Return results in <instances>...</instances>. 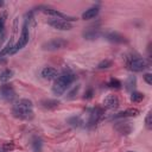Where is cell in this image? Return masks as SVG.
I'll return each instance as SVG.
<instances>
[{"instance_id": "1", "label": "cell", "mask_w": 152, "mask_h": 152, "mask_svg": "<svg viewBox=\"0 0 152 152\" xmlns=\"http://www.w3.org/2000/svg\"><path fill=\"white\" fill-rule=\"evenodd\" d=\"M12 114L21 120H31L33 118V104L28 99H21L13 104Z\"/></svg>"}, {"instance_id": "2", "label": "cell", "mask_w": 152, "mask_h": 152, "mask_svg": "<svg viewBox=\"0 0 152 152\" xmlns=\"http://www.w3.org/2000/svg\"><path fill=\"white\" fill-rule=\"evenodd\" d=\"M74 81H75V75H74L71 71H68V70L63 71V72L56 78V81H55V83H53V86H52V91H53V94L57 95V96L62 95V94L70 87V84H71Z\"/></svg>"}, {"instance_id": "3", "label": "cell", "mask_w": 152, "mask_h": 152, "mask_svg": "<svg viewBox=\"0 0 152 152\" xmlns=\"http://www.w3.org/2000/svg\"><path fill=\"white\" fill-rule=\"evenodd\" d=\"M28 39H30V32H28V25L26 23H24L23 25V28H21V33H20V37L18 39V42L14 44L13 49L11 50L10 55H13L15 52H18L19 50H21L23 48L26 46V44L28 43Z\"/></svg>"}, {"instance_id": "4", "label": "cell", "mask_w": 152, "mask_h": 152, "mask_svg": "<svg viewBox=\"0 0 152 152\" xmlns=\"http://www.w3.org/2000/svg\"><path fill=\"white\" fill-rule=\"evenodd\" d=\"M37 10L42 11V12H43V13H45V14L53 15V17H56V18H58V19H62V20H64V21H68V23H69V21H74V20H76V18H75V17H71V15L64 14V13H62V12H59V11L55 10V8L48 7V6H38V7H37Z\"/></svg>"}, {"instance_id": "5", "label": "cell", "mask_w": 152, "mask_h": 152, "mask_svg": "<svg viewBox=\"0 0 152 152\" xmlns=\"http://www.w3.org/2000/svg\"><path fill=\"white\" fill-rule=\"evenodd\" d=\"M68 45V42L63 38H55V39H51L49 42H45L42 48L44 50H48V51H56V50H61V49H64L65 46Z\"/></svg>"}, {"instance_id": "6", "label": "cell", "mask_w": 152, "mask_h": 152, "mask_svg": "<svg viewBox=\"0 0 152 152\" xmlns=\"http://www.w3.org/2000/svg\"><path fill=\"white\" fill-rule=\"evenodd\" d=\"M128 65H129V69H131L132 71H135V72L144 71L146 68H148V66H147L148 64H147L146 59H144L142 57H134V58H132V59L129 61Z\"/></svg>"}, {"instance_id": "7", "label": "cell", "mask_w": 152, "mask_h": 152, "mask_svg": "<svg viewBox=\"0 0 152 152\" xmlns=\"http://www.w3.org/2000/svg\"><path fill=\"white\" fill-rule=\"evenodd\" d=\"M102 36H103L107 40H109V42H112V43H116V44L127 43V39H126L122 34H120L119 32H116V31H110V30H109V31L103 32Z\"/></svg>"}, {"instance_id": "8", "label": "cell", "mask_w": 152, "mask_h": 152, "mask_svg": "<svg viewBox=\"0 0 152 152\" xmlns=\"http://www.w3.org/2000/svg\"><path fill=\"white\" fill-rule=\"evenodd\" d=\"M0 97L6 101H12L15 99V90L11 84H2L0 86Z\"/></svg>"}, {"instance_id": "9", "label": "cell", "mask_w": 152, "mask_h": 152, "mask_svg": "<svg viewBox=\"0 0 152 152\" xmlns=\"http://www.w3.org/2000/svg\"><path fill=\"white\" fill-rule=\"evenodd\" d=\"M103 115V109L100 107H94L89 109V120H88V126H94L99 122V120Z\"/></svg>"}, {"instance_id": "10", "label": "cell", "mask_w": 152, "mask_h": 152, "mask_svg": "<svg viewBox=\"0 0 152 152\" xmlns=\"http://www.w3.org/2000/svg\"><path fill=\"white\" fill-rule=\"evenodd\" d=\"M48 24H49L50 26H52L53 28H57V30H61V31H68V30H71V28H72V26H71L70 23L64 21V20H62V19H57V18L50 19V20L48 21Z\"/></svg>"}, {"instance_id": "11", "label": "cell", "mask_w": 152, "mask_h": 152, "mask_svg": "<svg viewBox=\"0 0 152 152\" xmlns=\"http://www.w3.org/2000/svg\"><path fill=\"white\" fill-rule=\"evenodd\" d=\"M101 31L96 27H88L87 30L83 31V38L87 39V40H94V39H97L100 36H101Z\"/></svg>"}, {"instance_id": "12", "label": "cell", "mask_w": 152, "mask_h": 152, "mask_svg": "<svg viewBox=\"0 0 152 152\" xmlns=\"http://www.w3.org/2000/svg\"><path fill=\"white\" fill-rule=\"evenodd\" d=\"M103 106L108 109H115L119 107V99L115 95H108L103 100Z\"/></svg>"}, {"instance_id": "13", "label": "cell", "mask_w": 152, "mask_h": 152, "mask_svg": "<svg viewBox=\"0 0 152 152\" xmlns=\"http://www.w3.org/2000/svg\"><path fill=\"white\" fill-rule=\"evenodd\" d=\"M139 109L137 108H129V109H126L124 112H120V113H116L112 116V119H122V118H128V116H137L139 115Z\"/></svg>"}, {"instance_id": "14", "label": "cell", "mask_w": 152, "mask_h": 152, "mask_svg": "<svg viewBox=\"0 0 152 152\" xmlns=\"http://www.w3.org/2000/svg\"><path fill=\"white\" fill-rule=\"evenodd\" d=\"M99 12H100V7L99 6H91V7H89L88 10H86L82 13V19H84V20L93 19L99 14Z\"/></svg>"}, {"instance_id": "15", "label": "cell", "mask_w": 152, "mask_h": 152, "mask_svg": "<svg viewBox=\"0 0 152 152\" xmlns=\"http://www.w3.org/2000/svg\"><path fill=\"white\" fill-rule=\"evenodd\" d=\"M42 77L50 81V80H53L57 77V70L55 68H51V66H45L43 70H42Z\"/></svg>"}, {"instance_id": "16", "label": "cell", "mask_w": 152, "mask_h": 152, "mask_svg": "<svg viewBox=\"0 0 152 152\" xmlns=\"http://www.w3.org/2000/svg\"><path fill=\"white\" fill-rule=\"evenodd\" d=\"M115 128H116V131L119 133L125 134V135L129 134L131 131H132V126L129 125V122H118L116 126H115Z\"/></svg>"}, {"instance_id": "17", "label": "cell", "mask_w": 152, "mask_h": 152, "mask_svg": "<svg viewBox=\"0 0 152 152\" xmlns=\"http://www.w3.org/2000/svg\"><path fill=\"white\" fill-rule=\"evenodd\" d=\"M66 122L70 125V126H72V127H75V128H78V127H82L83 126V120L80 118V116H76V115H74V116H70L68 120H66Z\"/></svg>"}, {"instance_id": "18", "label": "cell", "mask_w": 152, "mask_h": 152, "mask_svg": "<svg viewBox=\"0 0 152 152\" xmlns=\"http://www.w3.org/2000/svg\"><path fill=\"white\" fill-rule=\"evenodd\" d=\"M31 146H32L33 152H42V148H43V140H42L39 137H33L32 142H31Z\"/></svg>"}, {"instance_id": "19", "label": "cell", "mask_w": 152, "mask_h": 152, "mask_svg": "<svg viewBox=\"0 0 152 152\" xmlns=\"http://www.w3.org/2000/svg\"><path fill=\"white\" fill-rule=\"evenodd\" d=\"M40 104H42V107L45 108V109H55V108L58 107L59 102H58L57 100H43V101L40 102Z\"/></svg>"}, {"instance_id": "20", "label": "cell", "mask_w": 152, "mask_h": 152, "mask_svg": "<svg viewBox=\"0 0 152 152\" xmlns=\"http://www.w3.org/2000/svg\"><path fill=\"white\" fill-rule=\"evenodd\" d=\"M13 74L14 72H13L12 69H2V70H0V81L1 82L10 81V78H12Z\"/></svg>"}, {"instance_id": "21", "label": "cell", "mask_w": 152, "mask_h": 152, "mask_svg": "<svg viewBox=\"0 0 152 152\" xmlns=\"http://www.w3.org/2000/svg\"><path fill=\"white\" fill-rule=\"evenodd\" d=\"M137 86V78L134 76H129L125 82V88L128 91H134V88Z\"/></svg>"}, {"instance_id": "22", "label": "cell", "mask_w": 152, "mask_h": 152, "mask_svg": "<svg viewBox=\"0 0 152 152\" xmlns=\"http://www.w3.org/2000/svg\"><path fill=\"white\" fill-rule=\"evenodd\" d=\"M142 99H144V94L142 93H140V91H132V94H131V101L132 102L138 103V102L142 101Z\"/></svg>"}, {"instance_id": "23", "label": "cell", "mask_w": 152, "mask_h": 152, "mask_svg": "<svg viewBox=\"0 0 152 152\" xmlns=\"http://www.w3.org/2000/svg\"><path fill=\"white\" fill-rule=\"evenodd\" d=\"M121 82L118 80V78H114V77H112L110 80H109V82H108V87L109 88H114V89H120L121 88Z\"/></svg>"}, {"instance_id": "24", "label": "cell", "mask_w": 152, "mask_h": 152, "mask_svg": "<svg viewBox=\"0 0 152 152\" xmlns=\"http://www.w3.org/2000/svg\"><path fill=\"white\" fill-rule=\"evenodd\" d=\"M110 65H112V61L110 59H104V61H102L97 64V69H107Z\"/></svg>"}, {"instance_id": "25", "label": "cell", "mask_w": 152, "mask_h": 152, "mask_svg": "<svg viewBox=\"0 0 152 152\" xmlns=\"http://www.w3.org/2000/svg\"><path fill=\"white\" fill-rule=\"evenodd\" d=\"M145 126H146L147 129H152V115H151V112H148L146 118H145Z\"/></svg>"}, {"instance_id": "26", "label": "cell", "mask_w": 152, "mask_h": 152, "mask_svg": "<svg viewBox=\"0 0 152 152\" xmlns=\"http://www.w3.org/2000/svg\"><path fill=\"white\" fill-rule=\"evenodd\" d=\"M78 89H80V86H76V87H74V88H72V89H71V90H70V91L68 93V96H66V97H68L69 100L74 99V97H75V95L77 94Z\"/></svg>"}, {"instance_id": "27", "label": "cell", "mask_w": 152, "mask_h": 152, "mask_svg": "<svg viewBox=\"0 0 152 152\" xmlns=\"http://www.w3.org/2000/svg\"><path fill=\"white\" fill-rule=\"evenodd\" d=\"M13 148H14V145H13L12 142H6V144L2 145V151H4V152H10V151H12Z\"/></svg>"}, {"instance_id": "28", "label": "cell", "mask_w": 152, "mask_h": 152, "mask_svg": "<svg viewBox=\"0 0 152 152\" xmlns=\"http://www.w3.org/2000/svg\"><path fill=\"white\" fill-rule=\"evenodd\" d=\"M144 80H145V82H146L147 84H150V86L152 84V75H151V74H148V72L145 74V75H144Z\"/></svg>"}, {"instance_id": "29", "label": "cell", "mask_w": 152, "mask_h": 152, "mask_svg": "<svg viewBox=\"0 0 152 152\" xmlns=\"http://www.w3.org/2000/svg\"><path fill=\"white\" fill-rule=\"evenodd\" d=\"M84 99H87V100H89V99H91L93 97V89L91 88H89L86 93H84V96H83Z\"/></svg>"}, {"instance_id": "30", "label": "cell", "mask_w": 152, "mask_h": 152, "mask_svg": "<svg viewBox=\"0 0 152 152\" xmlns=\"http://www.w3.org/2000/svg\"><path fill=\"white\" fill-rule=\"evenodd\" d=\"M6 63H7V59H6L2 55H0V65H1V64H6Z\"/></svg>"}, {"instance_id": "31", "label": "cell", "mask_w": 152, "mask_h": 152, "mask_svg": "<svg viewBox=\"0 0 152 152\" xmlns=\"http://www.w3.org/2000/svg\"><path fill=\"white\" fill-rule=\"evenodd\" d=\"M4 38H5V36H2V34H0V44L2 43V40H4Z\"/></svg>"}, {"instance_id": "32", "label": "cell", "mask_w": 152, "mask_h": 152, "mask_svg": "<svg viewBox=\"0 0 152 152\" xmlns=\"http://www.w3.org/2000/svg\"><path fill=\"white\" fill-rule=\"evenodd\" d=\"M4 5H5V2L2 0H0V7H4Z\"/></svg>"}, {"instance_id": "33", "label": "cell", "mask_w": 152, "mask_h": 152, "mask_svg": "<svg viewBox=\"0 0 152 152\" xmlns=\"http://www.w3.org/2000/svg\"><path fill=\"white\" fill-rule=\"evenodd\" d=\"M128 152H133V151H128Z\"/></svg>"}]
</instances>
